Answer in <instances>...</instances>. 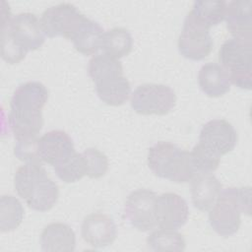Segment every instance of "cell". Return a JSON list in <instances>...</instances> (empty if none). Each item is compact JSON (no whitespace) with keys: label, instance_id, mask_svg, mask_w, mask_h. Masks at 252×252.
<instances>
[{"label":"cell","instance_id":"obj_14","mask_svg":"<svg viewBox=\"0 0 252 252\" xmlns=\"http://www.w3.org/2000/svg\"><path fill=\"white\" fill-rule=\"evenodd\" d=\"M83 239L94 248H103L113 243L117 229L113 220L102 213L88 215L81 226Z\"/></svg>","mask_w":252,"mask_h":252},{"label":"cell","instance_id":"obj_7","mask_svg":"<svg viewBox=\"0 0 252 252\" xmlns=\"http://www.w3.org/2000/svg\"><path fill=\"white\" fill-rule=\"evenodd\" d=\"M177 45L179 53L187 59L199 61L206 58L214 46L210 27L189 12L184 20Z\"/></svg>","mask_w":252,"mask_h":252},{"label":"cell","instance_id":"obj_1","mask_svg":"<svg viewBox=\"0 0 252 252\" xmlns=\"http://www.w3.org/2000/svg\"><path fill=\"white\" fill-rule=\"evenodd\" d=\"M48 91L39 82H27L14 92L8 116L10 129L16 140L36 137L43 126L42 108L47 102Z\"/></svg>","mask_w":252,"mask_h":252},{"label":"cell","instance_id":"obj_2","mask_svg":"<svg viewBox=\"0 0 252 252\" xmlns=\"http://www.w3.org/2000/svg\"><path fill=\"white\" fill-rule=\"evenodd\" d=\"M88 72L98 97L104 103L118 106L129 98L131 86L118 59L104 53L95 54L89 62Z\"/></svg>","mask_w":252,"mask_h":252},{"label":"cell","instance_id":"obj_25","mask_svg":"<svg viewBox=\"0 0 252 252\" xmlns=\"http://www.w3.org/2000/svg\"><path fill=\"white\" fill-rule=\"evenodd\" d=\"M54 171L59 179L65 183H73L86 175V165L82 153H75L64 162L54 166Z\"/></svg>","mask_w":252,"mask_h":252},{"label":"cell","instance_id":"obj_3","mask_svg":"<svg viewBox=\"0 0 252 252\" xmlns=\"http://www.w3.org/2000/svg\"><path fill=\"white\" fill-rule=\"evenodd\" d=\"M14 186L27 205L38 212L49 211L58 200L57 184L38 163H26L19 167L15 173Z\"/></svg>","mask_w":252,"mask_h":252},{"label":"cell","instance_id":"obj_16","mask_svg":"<svg viewBox=\"0 0 252 252\" xmlns=\"http://www.w3.org/2000/svg\"><path fill=\"white\" fill-rule=\"evenodd\" d=\"M224 21L234 37L252 38V1L234 0L226 3Z\"/></svg>","mask_w":252,"mask_h":252},{"label":"cell","instance_id":"obj_26","mask_svg":"<svg viewBox=\"0 0 252 252\" xmlns=\"http://www.w3.org/2000/svg\"><path fill=\"white\" fill-rule=\"evenodd\" d=\"M192 164L197 174L212 173L215 171L220 160V157L201 143H198L190 152Z\"/></svg>","mask_w":252,"mask_h":252},{"label":"cell","instance_id":"obj_17","mask_svg":"<svg viewBox=\"0 0 252 252\" xmlns=\"http://www.w3.org/2000/svg\"><path fill=\"white\" fill-rule=\"evenodd\" d=\"M222 187L212 173L197 174L191 180V197L195 208L202 212L209 211L217 202Z\"/></svg>","mask_w":252,"mask_h":252},{"label":"cell","instance_id":"obj_29","mask_svg":"<svg viewBox=\"0 0 252 252\" xmlns=\"http://www.w3.org/2000/svg\"><path fill=\"white\" fill-rule=\"evenodd\" d=\"M38 140L39 138H37V136L16 140L17 142L14 148L16 158L26 163L41 164V159L38 154Z\"/></svg>","mask_w":252,"mask_h":252},{"label":"cell","instance_id":"obj_20","mask_svg":"<svg viewBox=\"0 0 252 252\" xmlns=\"http://www.w3.org/2000/svg\"><path fill=\"white\" fill-rule=\"evenodd\" d=\"M103 29L97 23L86 18L71 37L76 50L84 55H94L100 49Z\"/></svg>","mask_w":252,"mask_h":252},{"label":"cell","instance_id":"obj_4","mask_svg":"<svg viewBox=\"0 0 252 252\" xmlns=\"http://www.w3.org/2000/svg\"><path fill=\"white\" fill-rule=\"evenodd\" d=\"M209 211V222L213 230L221 236L236 233L241 224V213H251V188L221 189L217 202Z\"/></svg>","mask_w":252,"mask_h":252},{"label":"cell","instance_id":"obj_11","mask_svg":"<svg viewBox=\"0 0 252 252\" xmlns=\"http://www.w3.org/2000/svg\"><path fill=\"white\" fill-rule=\"evenodd\" d=\"M157 197L155 192L148 189H138L128 195L124 216L133 227L140 231H148L157 226Z\"/></svg>","mask_w":252,"mask_h":252},{"label":"cell","instance_id":"obj_10","mask_svg":"<svg viewBox=\"0 0 252 252\" xmlns=\"http://www.w3.org/2000/svg\"><path fill=\"white\" fill-rule=\"evenodd\" d=\"M87 17L70 3L47 8L41 15L42 31L48 37L63 36L71 39Z\"/></svg>","mask_w":252,"mask_h":252},{"label":"cell","instance_id":"obj_18","mask_svg":"<svg viewBox=\"0 0 252 252\" xmlns=\"http://www.w3.org/2000/svg\"><path fill=\"white\" fill-rule=\"evenodd\" d=\"M40 244L41 249L46 252H70L75 250L76 235L68 224L51 222L43 228Z\"/></svg>","mask_w":252,"mask_h":252},{"label":"cell","instance_id":"obj_8","mask_svg":"<svg viewBox=\"0 0 252 252\" xmlns=\"http://www.w3.org/2000/svg\"><path fill=\"white\" fill-rule=\"evenodd\" d=\"M176 102L173 90L162 84H144L133 92L131 107L143 115H164L171 111Z\"/></svg>","mask_w":252,"mask_h":252},{"label":"cell","instance_id":"obj_22","mask_svg":"<svg viewBox=\"0 0 252 252\" xmlns=\"http://www.w3.org/2000/svg\"><path fill=\"white\" fill-rule=\"evenodd\" d=\"M25 210L22 203L12 195H2L0 200V230H15L23 221Z\"/></svg>","mask_w":252,"mask_h":252},{"label":"cell","instance_id":"obj_9","mask_svg":"<svg viewBox=\"0 0 252 252\" xmlns=\"http://www.w3.org/2000/svg\"><path fill=\"white\" fill-rule=\"evenodd\" d=\"M5 6L6 2H3L1 26H7L15 40L26 50L38 49L45 40L40 20L34 14L29 12L12 17L9 5Z\"/></svg>","mask_w":252,"mask_h":252},{"label":"cell","instance_id":"obj_13","mask_svg":"<svg viewBox=\"0 0 252 252\" xmlns=\"http://www.w3.org/2000/svg\"><path fill=\"white\" fill-rule=\"evenodd\" d=\"M199 143L221 157L234 149L237 143V133L228 121L213 119L202 127Z\"/></svg>","mask_w":252,"mask_h":252},{"label":"cell","instance_id":"obj_23","mask_svg":"<svg viewBox=\"0 0 252 252\" xmlns=\"http://www.w3.org/2000/svg\"><path fill=\"white\" fill-rule=\"evenodd\" d=\"M148 247L154 251H183L186 243L183 235L175 230L159 228L147 238Z\"/></svg>","mask_w":252,"mask_h":252},{"label":"cell","instance_id":"obj_12","mask_svg":"<svg viewBox=\"0 0 252 252\" xmlns=\"http://www.w3.org/2000/svg\"><path fill=\"white\" fill-rule=\"evenodd\" d=\"M188 215V205L178 194L167 192L157 197L156 220L159 228L176 230L186 223Z\"/></svg>","mask_w":252,"mask_h":252},{"label":"cell","instance_id":"obj_19","mask_svg":"<svg viewBox=\"0 0 252 252\" xmlns=\"http://www.w3.org/2000/svg\"><path fill=\"white\" fill-rule=\"evenodd\" d=\"M200 89L211 97L225 94L230 90V81L227 71L218 63L204 64L198 74Z\"/></svg>","mask_w":252,"mask_h":252},{"label":"cell","instance_id":"obj_28","mask_svg":"<svg viewBox=\"0 0 252 252\" xmlns=\"http://www.w3.org/2000/svg\"><path fill=\"white\" fill-rule=\"evenodd\" d=\"M86 165V175L91 178H100L108 169L107 157L97 149L89 148L83 153Z\"/></svg>","mask_w":252,"mask_h":252},{"label":"cell","instance_id":"obj_6","mask_svg":"<svg viewBox=\"0 0 252 252\" xmlns=\"http://www.w3.org/2000/svg\"><path fill=\"white\" fill-rule=\"evenodd\" d=\"M251 56L252 38L233 36L222 43L219 59L228 73L230 84L240 89H251Z\"/></svg>","mask_w":252,"mask_h":252},{"label":"cell","instance_id":"obj_15","mask_svg":"<svg viewBox=\"0 0 252 252\" xmlns=\"http://www.w3.org/2000/svg\"><path fill=\"white\" fill-rule=\"evenodd\" d=\"M75 153L73 140L65 131L51 130L38 140V154L41 161L53 167L64 162Z\"/></svg>","mask_w":252,"mask_h":252},{"label":"cell","instance_id":"obj_27","mask_svg":"<svg viewBox=\"0 0 252 252\" xmlns=\"http://www.w3.org/2000/svg\"><path fill=\"white\" fill-rule=\"evenodd\" d=\"M29 51L20 45L11 34L7 26H1V56L9 64L21 62Z\"/></svg>","mask_w":252,"mask_h":252},{"label":"cell","instance_id":"obj_21","mask_svg":"<svg viewBox=\"0 0 252 252\" xmlns=\"http://www.w3.org/2000/svg\"><path fill=\"white\" fill-rule=\"evenodd\" d=\"M133 48V37L125 28H113L103 32L100 49L116 59L128 55Z\"/></svg>","mask_w":252,"mask_h":252},{"label":"cell","instance_id":"obj_5","mask_svg":"<svg viewBox=\"0 0 252 252\" xmlns=\"http://www.w3.org/2000/svg\"><path fill=\"white\" fill-rule=\"evenodd\" d=\"M148 165L155 175L176 183L191 181L197 175L190 152L170 142L160 141L149 149Z\"/></svg>","mask_w":252,"mask_h":252},{"label":"cell","instance_id":"obj_24","mask_svg":"<svg viewBox=\"0 0 252 252\" xmlns=\"http://www.w3.org/2000/svg\"><path fill=\"white\" fill-rule=\"evenodd\" d=\"M226 2L219 1H195L190 11L196 18L210 28L224 20Z\"/></svg>","mask_w":252,"mask_h":252}]
</instances>
